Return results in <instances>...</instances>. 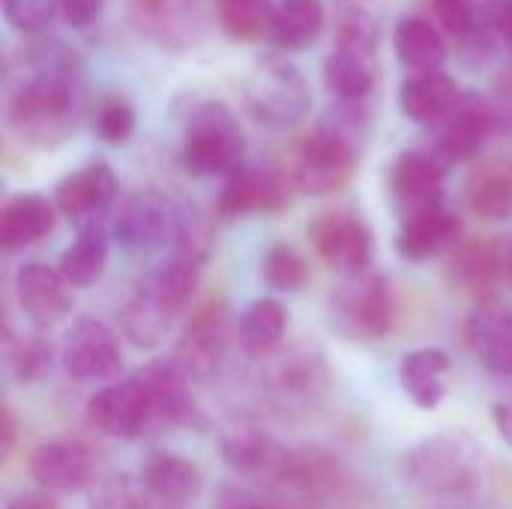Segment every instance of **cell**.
Masks as SVG:
<instances>
[{"label": "cell", "mask_w": 512, "mask_h": 509, "mask_svg": "<svg viewBox=\"0 0 512 509\" xmlns=\"http://www.w3.org/2000/svg\"><path fill=\"white\" fill-rule=\"evenodd\" d=\"M84 75L9 57L6 66V123L33 150L66 144L81 117Z\"/></svg>", "instance_id": "cell-1"}, {"label": "cell", "mask_w": 512, "mask_h": 509, "mask_svg": "<svg viewBox=\"0 0 512 509\" xmlns=\"http://www.w3.org/2000/svg\"><path fill=\"white\" fill-rule=\"evenodd\" d=\"M357 162H360L357 132H351L345 123L333 117L309 129L291 144L285 171L297 186V192L324 198L342 192L351 183Z\"/></svg>", "instance_id": "cell-2"}, {"label": "cell", "mask_w": 512, "mask_h": 509, "mask_svg": "<svg viewBox=\"0 0 512 509\" xmlns=\"http://www.w3.org/2000/svg\"><path fill=\"white\" fill-rule=\"evenodd\" d=\"M258 381L270 405L285 414H303L324 402L333 384L330 360L318 342L297 339L282 342L276 351L261 357Z\"/></svg>", "instance_id": "cell-3"}, {"label": "cell", "mask_w": 512, "mask_h": 509, "mask_svg": "<svg viewBox=\"0 0 512 509\" xmlns=\"http://www.w3.org/2000/svg\"><path fill=\"white\" fill-rule=\"evenodd\" d=\"M402 468L408 483L429 495H468L483 486L486 456L465 432H441L414 444Z\"/></svg>", "instance_id": "cell-4"}, {"label": "cell", "mask_w": 512, "mask_h": 509, "mask_svg": "<svg viewBox=\"0 0 512 509\" xmlns=\"http://www.w3.org/2000/svg\"><path fill=\"white\" fill-rule=\"evenodd\" d=\"M246 135L234 117V111L219 99L198 102L183 126L180 162L186 174L198 180L228 177L246 159Z\"/></svg>", "instance_id": "cell-5"}, {"label": "cell", "mask_w": 512, "mask_h": 509, "mask_svg": "<svg viewBox=\"0 0 512 509\" xmlns=\"http://www.w3.org/2000/svg\"><path fill=\"white\" fill-rule=\"evenodd\" d=\"M396 297L390 276L375 264L342 273V282L330 294V327L348 342H378L393 330Z\"/></svg>", "instance_id": "cell-6"}, {"label": "cell", "mask_w": 512, "mask_h": 509, "mask_svg": "<svg viewBox=\"0 0 512 509\" xmlns=\"http://www.w3.org/2000/svg\"><path fill=\"white\" fill-rule=\"evenodd\" d=\"M243 105L252 120L270 129L297 126L312 108V87L303 69L282 57H261L243 78Z\"/></svg>", "instance_id": "cell-7"}, {"label": "cell", "mask_w": 512, "mask_h": 509, "mask_svg": "<svg viewBox=\"0 0 512 509\" xmlns=\"http://www.w3.org/2000/svg\"><path fill=\"white\" fill-rule=\"evenodd\" d=\"M129 24L150 45L183 54L207 39L210 9L204 0H129Z\"/></svg>", "instance_id": "cell-8"}, {"label": "cell", "mask_w": 512, "mask_h": 509, "mask_svg": "<svg viewBox=\"0 0 512 509\" xmlns=\"http://www.w3.org/2000/svg\"><path fill=\"white\" fill-rule=\"evenodd\" d=\"M177 222V198L156 189H141L114 204L108 216L111 240L132 255L171 246Z\"/></svg>", "instance_id": "cell-9"}, {"label": "cell", "mask_w": 512, "mask_h": 509, "mask_svg": "<svg viewBox=\"0 0 512 509\" xmlns=\"http://www.w3.org/2000/svg\"><path fill=\"white\" fill-rule=\"evenodd\" d=\"M306 234L315 255L339 273H354L375 261V228L351 207L318 213Z\"/></svg>", "instance_id": "cell-10"}, {"label": "cell", "mask_w": 512, "mask_h": 509, "mask_svg": "<svg viewBox=\"0 0 512 509\" xmlns=\"http://www.w3.org/2000/svg\"><path fill=\"white\" fill-rule=\"evenodd\" d=\"M60 366L72 381L81 384L114 381L123 369V351L117 333L96 318H78L63 336Z\"/></svg>", "instance_id": "cell-11"}, {"label": "cell", "mask_w": 512, "mask_h": 509, "mask_svg": "<svg viewBox=\"0 0 512 509\" xmlns=\"http://www.w3.org/2000/svg\"><path fill=\"white\" fill-rule=\"evenodd\" d=\"M294 189L297 186L291 183L285 168L243 162L237 171L225 177L216 213L222 219H243L252 213H279L291 204Z\"/></svg>", "instance_id": "cell-12"}, {"label": "cell", "mask_w": 512, "mask_h": 509, "mask_svg": "<svg viewBox=\"0 0 512 509\" xmlns=\"http://www.w3.org/2000/svg\"><path fill=\"white\" fill-rule=\"evenodd\" d=\"M507 258H510V240H468L459 243L450 252V270L447 279L456 294L480 303L498 300V291L504 282H510L507 273Z\"/></svg>", "instance_id": "cell-13"}, {"label": "cell", "mask_w": 512, "mask_h": 509, "mask_svg": "<svg viewBox=\"0 0 512 509\" xmlns=\"http://www.w3.org/2000/svg\"><path fill=\"white\" fill-rule=\"evenodd\" d=\"M84 417H87L90 429H96L105 438H117V441L138 438L153 426L150 399H147L138 375L123 378V381L114 378L105 387H99L87 399Z\"/></svg>", "instance_id": "cell-14"}, {"label": "cell", "mask_w": 512, "mask_h": 509, "mask_svg": "<svg viewBox=\"0 0 512 509\" xmlns=\"http://www.w3.org/2000/svg\"><path fill=\"white\" fill-rule=\"evenodd\" d=\"M177 363L189 372L192 381H213L228 357V309L225 300H207L186 321L177 351Z\"/></svg>", "instance_id": "cell-15"}, {"label": "cell", "mask_w": 512, "mask_h": 509, "mask_svg": "<svg viewBox=\"0 0 512 509\" xmlns=\"http://www.w3.org/2000/svg\"><path fill=\"white\" fill-rule=\"evenodd\" d=\"M30 480L51 492V495H72L93 483L96 477V456L93 450L75 435H57L39 441L27 459Z\"/></svg>", "instance_id": "cell-16"}, {"label": "cell", "mask_w": 512, "mask_h": 509, "mask_svg": "<svg viewBox=\"0 0 512 509\" xmlns=\"http://www.w3.org/2000/svg\"><path fill=\"white\" fill-rule=\"evenodd\" d=\"M498 126V114L492 99L480 96L477 90H462L456 105L444 114V120L435 129V150L453 165L468 162L483 153L492 132Z\"/></svg>", "instance_id": "cell-17"}, {"label": "cell", "mask_w": 512, "mask_h": 509, "mask_svg": "<svg viewBox=\"0 0 512 509\" xmlns=\"http://www.w3.org/2000/svg\"><path fill=\"white\" fill-rule=\"evenodd\" d=\"M447 159L429 147L402 150L390 165V195L399 216L417 213L423 207L441 204L447 195Z\"/></svg>", "instance_id": "cell-18"}, {"label": "cell", "mask_w": 512, "mask_h": 509, "mask_svg": "<svg viewBox=\"0 0 512 509\" xmlns=\"http://www.w3.org/2000/svg\"><path fill=\"white\" fill-rule=\"evenodd\" d=\"M15 297L33 330L45 333L63 324L75 306L72 282L60 273V267H48L42 261H27L15 273Z\"/></svg>", "instance_id": "cell-19"}, {"label": "cell", "mask_w": 512, "mask_h": 509, "mask_svg": "<svg viewBox=\"0 0 512 509\" xmlns=\"http://www.w3.org/2000/svg\"><path fill=\"white\" fill-rule=\"evenodd\" d=\"M54 204L69 222H75V228H84L93 222H108V216L117 204V177H114L111 165L90 162V165L66 174L54 189Z\"/></svg>", "instance_id": "cell-20"}, {"label": "cell", "mask_w": 512, "mask_h": 509, "mask_svg": "<svg viewBox=\"0 0 512 509\" xmlns=\"http://www.w3.org/2000/svg\"><path fill=\"white\" fill-rule=\"evenodd\" d=\"M219 456L222 462L243 474V477H261L270 480L288 459V447L255 420H231L219 435Z\"/></svg>", "instance_id": "cell-21"}, {"label": "cell", "mask_w": 512, "mask_h": 509, "mask_svg": "<svg viewBox=\"0 0 512 509\" xmlns=\"http://www.w3.org/2000/svg\"><path fill=\"white\" fill-rule=\"evenodd\" d=\"M153 411V423L159 426H189L198 414L192 378L177 363V357H159L135 372Z\"/></svg>", "instance_id": "cell-22"}, {"label": "cell", "mask_w": 512, "mask_h": 509, "mask_svg": "<svg viewBox=\"0 0 512 509\" xmlns=\"http://www.w3.org/2000/svg\"><path fill=\"white\" fill-rule=\"evenodd\" d=\"M459 243H462V219L447 207V201L402 216L396 231V252L405 261H429L444 252H453Z\"/></svg>", "instance_id": "cell-23"}, {"label": "cell", "mask_w": 512, "mask_h": 509, "mask_svg": "<svg viewBox=\"0 0 512 509\" xmlns=\"http://www.w3.org/2000/svg\"><path fill=\"white\" fill-rule=\"evenodd\" d=\"M465 342L492 375H512V306L480 303L465 321Z\"/></svg>", "instance_id": "cell-24"}, {"label": "cell", "mask_w": 512, "mask_h": 509, "mask_svg": "<svg viewBox=\"0 0 512 509\" xmlns=\"http://www.w3.org/2000/svg\"><path fill=\"white\" fill-rule=\"evenodd\" d=\"M57 204L39 192H18L3 204L0 213V249L6 255H18L36 243H42L54 231Z\"/></svg>", "instance_id": "cell-25"}, {"label": "cell", "mask_w": 512, "mask_h": 509, "mask_svg": "<svg viewBox=\"0 0 512 509\" xmlns=\"http://www.w3.org/2000/svg\"><path fill=\"white\" fill-rule=\"evenodd\" d=\"M462 87L444 69H420L408 72L399 84V108L408 120L420 126H438L444 114L456 105Z\"/></svg>", "instance_id": "cell-26"}, {"label": "cell", "mask_w": 512, "mask_h": 509, "mask_svg": "<svg viewBox=\"0 0 512 509\" xmlns=\"http://www.w3.org/2000/svg\"><path fill=\"white\" fill-rule=\"evenodd\" d=\"M465 204L483 222L512 219V159L492 156L477 162L465 180Z\"/></svg>", "instance_id": "cell-27"}, {"label": "cell", "mask_w": 512, "mask_h": 509, "mask_svg": "<svg viewBox=\"0 0 512 509\" xmlns=\"http://www.w3.org/2000/svg\"><path fill=\"white\" fill-rule=\"evenodd\" d=\"M450 372H453V360L447 351L417 348V351L402 357L399 384L417 408L435 411L450 393Z\"/></svg>", "instance_id": "cell-28"}, {"label": "cell", "mask_w": 512, "mask_h": 509, "mask_svg": "<svg viewBox=\"0 0 512 509\" xmlns=\"http://www.w3.org/2000/svg\"><path fill=\"white\" fill-rule=\"evenodd\" d=\"M141 480L150 495L168 507H183L204 489L201 468L177 453H150L141 465Z\"/></svg>", "instance_id": "cell-29"}, {"label": "cell", "mask_w": 512, "mask_h": 509, "mask_svg": "<svg viewBox=\"0 0 512 509\" xmlns=\"http://www.w3.org/2000/svg\"><path fill=\"white\" fill-rule=\"evenodd\" d=\"M438 27L441 24H432L423 15L399 18V24L393 30V51L405 69H411V72L444 69V63L450 57V45Z\"/></svg>", "instance_id": "cell-30"}, {"label": "cell", "mask_w": 512, "mask_h": 509, "mask_svg": "<svg viewBox=\"0 0 512 509\" xmlns=\"http://www.w3.org/2000/svg\"><path fill=\"white\" fill-rule=\"evenodd\" d=\"M108 246H111V228L108 222H93L78 228V237L72 246L60 255V273L72 282V288H90L102 279L108 267Z\"/></svg>", "instance_id": "cell-31"}, {"label": "cell", "mask_w": 512, "mask_h": 509, "mask_svg": "<svg viewBox=\"0 0 512 509\" xmlns=\"http://www.w3.org/2000/svg\"><path fill=\"white\" fill-rule=\"evenodd\" d=\"M324 27L321 0H273L267 42L279 51H300L318 39Z\"/></svg>", "instance_id": "cell-32"}, {"label": "cell", "mask_w": 512, "mask_h": 509, "mask_svg": "<svg viewBox=\"0 0 512 509\" xmlns=\"http://www.w3.org/2000/svg\"><path fill=\"white\" fill-rule=\"evenodd\" d=\"M240 345L252 357H264L285 342L288 333V306L279 297H258L240 315Z\"/></svg>", "instance_id": "cell-33"}, {"label": "cell", "mask_w": 512, "mask_h": 509, "mask_svg": "<svg viewBox=\"0 0 512 509\" xmlns=\"http://www.w3.org/2000/svg\"><path fill=\"white\" fill-rule=\"evenodd\" d=\"M174 324H177V315L168 312L162 303H156L153 297H147L138 288L129 294V300L120 309V330L129 339V345H135L141 351L159 348L168 339V333L174 330Z\"/></svg>", "instance_id": "cell-34"}, {"label": "cell", "mask_w": 512, "mask_h": 509, "mask_svg": "<svg viewBox=\"0 0 512 509\" xmlns=\"http://www.w3.org/2000/svg\"><path fill=\"white\" fill-rule=\"evenodd\" d=\"M321 75H324L327 93L336 102H342V105H348V102H369V96L375 90V60L351 54V51L333 48L324 57Z\"/></svg>", "instance_id": "cell-35"}, {"label": "cell", "mask_w": 512, "mask_h": 509, "mask_svg": "<svg viewBox=\"0 0 512 509\" xmlns=\"http://www.w3.org/2000/svg\"><path fill=\"white\" fill-rule=\"evenodd\" d=\"M3 354H6V369L18 384H39L54 369V348L45 339V330L15 336L6 327Z\"/></svg>", "instance_id": "cell-36"}, {"label": "cell", "mask_w": 512, "mask_h": 509, "mask_svg": "<svg viewBox=\"0 0 512 509\" xmlns=\"http://www.w3.org/2000/svg\"><path fill=\"white\" fill-rule=\"evenodd\" d=\"M378 45H381V21H378V15L372 9H366L360 0L342 6L339 15H336V24H333V48L375 60Z\"/></svg>", "instance_id": "cell-37"}, {"label": "cell", "mask_w": 512, "mask_h": 509, "mask_svg": "<svg viewBox=\"0 0 512 509\" xmlns=\"http://www.w3.org/2000/svg\"><path fill=\"white\" fill-rule=\"evenodd\" d=\"M219 27L234 42L267 39L273 0H213Z\"/></svg>", "instance_id": "cell-38"}, {"label": "cell", "mask_w": 512, "mask_h": 509, "mask_svg": "<svg viewBox=\"0 0 512 509\" xmlns=\"http://www.w3.org/2000/svg\"><path fill=\"white\" fill-rule=\"evenodd\" d=\"M261 279L276 294H297L309 285V261L297 246L276 240L261 258Z\"/></svg>", "instance_id": "cell-39"}, {"label": "cell", "mask_w": 512, "mask_h": 509, "mask_svg": "<svg viewBox=\"0 0 512 509\" xmlns=\"http://www.w3.org/2000/svg\"><path fill=\"white\" fill-rule=\"evenodd\" d=\"M138 123V111L123 93H105L96 99L90 111V126L105 144H123L132 138Z\"/></svg>", "instance_id": "cell-40"}, {"label": "cell", "mask_w": 512, "mask_h": 509, "mask_svg": "<svg viewBox=\"0 0 512 509\" xmlns=\"http://www.w3.org/2000/svg\"><path fill=\"white\" fill-rule=\"evenodd\" d=\"M90 509H156V498L141 477H102L90 486Z\"/></svg>", "instance_id": "cell-41"}, {"label": "cell", "mask_w": 512, "mask_h": 509, "mask_svg": "<svg viewBox=\"0 0 512 509\" xmlns=\"http://www.w3.org/2000/svg\"><path fill=\"white\" fill-rule=\"evenodd\" d=\"M60 0H3V18L12 30L24 36L45 33V27L57 18Z\"/></svg>", "instance_id": "cell-42"}, {"label": "cell", "mask_w": 512, "mask_h": 509, "mask_svg": "<svg viewBox=\"0 0 512 509\" xmlns=\"http://www.w3.org/2000/svg\"><path fill=\"white\" fill-rule=\"evenodd\" d=\"M432 12L438 18V24L456 39H468L477 27H480V12H483V0H429Z\"/></svg>", "instance_id": "cell-43"}, {"label": "cell", "mask_w": 512, "mask_h": 509, "mask_svg": "<svg viewBox=\"0 0 512 509\" xmlns=\"http://www.w3.org/2000/svg\"><path fill=\"white\" fill-rule=\"evenodd\" d=\"M480 24L498 45L512 48V0H483Z\"/></svg>", "instance_id": "cell-44"}, {"label": "cell", "mask_w": 512, "mask_h": 509, "mask_svg": "<svg viewBox=\"0 0 512 509\" xmlns=\"http://www.w3.org/2000/svg\"><path fill=\"white\" fill-rule=\"evenodd\" d=\"M216 509H276L264 492H246V489H225L216 501Z\"/></svg>", "instance_id": "cell-45"}, {"label": "cell", "mask_w": 512, "mask_h": 509, "mask_svg": "<svg viewBox=\"0 0 512 509\" xmlns=\"http://www.w3.org/2000/svg\"><path fill=\"white\" fill-rule=\"evenodd\" d=\"M495 114H498V123H507L512 126V72H507L498 84H495Z\"/></svg>", "instance_id": "cell-46"}, {"label": "cell", "mask_w": 512, "mask_h": 509, "mask_svg": "<svg viewBox=\"0 0 512 509\" xmlns=\"http://www.w3.org/2000/svg\"><path fill=\"white\" fill-rule=\"evenodd\" d=\"M0 429H3V438H0V459L6 462V459L15 453V447H18V420H15V414H12V408H9V405L3 408Z\"/></svg>", "instance_id": "cell-47"}, {"label": "cell", "mask_w": 512, "mask_h": 509, "mask_svg": "<svg viewBox=\"0 0 512 509\" xmlns=\"http://www.w3.org/2000/svg\"><path fill=\"white\" fill-rule=\"evenodd\" d=\"M6 509H60L57 507V501H54V495L51 492H45V489H39V492H21V495H15Z\"/></svg>", "instance_id": "cell-48"}, {"label": "cell", "mask_w": 512, "mask_h": 509, "mask_svg": "<svg viewBox=\"0 0 512 509\" xmlns=\"http://www.w3.org/2000/svg\"><path fill=\"white\" fill-rule=\"evenodd\" d=\"M495 420H498L501 435L512 444V402L510 405H498V408H495Z\"/></svg>", "instance_id": "cell-49"}, {"label": "cell", "mask_w": 512, "mask_h": 509, "mask_svg": "<svg viewBox=\"0 0 512 509\" xmlns=\"http://www.w3.org/2000/svg\"><path fill=\"white\" fill-rule=\"evenodd\" d=\"M507 273H510V282H512V240H510V258H507Z\"/></svg>", "instance_id": "cell-50"}]
</instances>
